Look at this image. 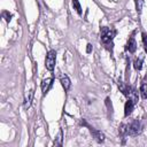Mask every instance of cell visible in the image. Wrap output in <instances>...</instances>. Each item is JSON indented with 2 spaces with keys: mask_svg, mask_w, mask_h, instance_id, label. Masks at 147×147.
<instances>
[{
  "mask_svg": "<svg viewBox=\"0 0 147 147\" xmlns=\"http://www.w3.org/2000/svg\"><path fill=\"white\" fill-rule=\"evenodd\" d=\"M141 131H142V124L138 119H134L126 125V133L130 136H138L139 133H141Z\"/></svg>",
  "mask_w": 147,
  "mask_h": 147,
  "instance_id": "obj_1",
  "label": "cell"
},
{
  "mask_svg": "<svg viewBox=\"0 0 147 147\" xmlns=\"http://www.w3.org/2000/svg\"><path fill=\"white\" fill-rule=\"evenodd\" d=\"M100 33H101V40L103 44H110L115 36V31L107 26H102L100 30Z\"/></svg>",
  "mask_w": 147,
  "mask_h": 147,
  "instance_id": "obj_2",
  "label": "cell"
},
{
  "mask_svg": "<svg viewBox=\"0 0 147 147\" xmlns=\"http://www.w3.org/2000/svg\"><path fill=\"white\" fill-rule=\"evenodd\" d=\"M55 61H56V52L55 51H49L46 55V60H45V67L47 70L52 71L55 67Z\"/></svg>",
  "mask_w": 147,
  "mask_h": 147,
  "instance_id": "obj_3",
  "label": "cell"
},
{
  "mask_svg": "<svg viewBox=\"0 0 147 147\" xmlns=\"http://www.w3.org/2000/svg\"><path fill=\"white\" fill-rule=\"evenodd\" d=\"M52 82H53L52 78H46V79L42 80V83H41V91H42V94L44 95L48 92L49 87L52 86Z\"/></svg>",
  "mask_w": 147,
  "mask_h": 147,
  "instance_id": "obj_4",
  "label": "cell"
},
{
  "mask_svg": "<svg viewBox=\"0 0 147 147\" xmlns=\"http://www.w3.org/2000/svg\"><path fill=\"white\" fill-rule=\"evenodd\" d=\"M133 107H134V102L129 99V100L125 102V106H124V115H125V116H129V115L132 113Z\"/></svg>",
  "mask_w": 147,
  "mask_h": 147,
  "instance_id": "obj_5",
  "label": "cell"
},
{
  "mask_svg": "<svg viewBox=\"0 0 147 147\" xmlns=\"http://www.w3.org/2000/svg\"><path fill=\"white\" fill-rule=\"evenodd\" d=\"M126 49L129 52H131V53H134L136 52V49H137V42H136V40H134L133 37H131L129 39V41L126 44Z\"/></svg>",
  "mask_w": 147,
  "mask_h": 147,
  "instance_id": "obj_6",
  "label": "cell"
},
{
  "mask_svg": "<svg viewBox=\"0 0 147 147\" xmlns=\"http://www.w3.org/2000/svg\"><path fill=\"white\" fill-rule=\"evenodd\" d=\"M90 131H91V133L93 134V137H94L99 142H102V141L105 140V136H103V133H101L100 131H98V130H95V129H93V127H90Z\"/></svg>",
  "mask_w": 147,
  "mask_h": 147,
  "instance_id": "obj_7",
  "label": "cell"
},
{
  "mask_svg": "<svg viewBox=\"0 0 147 147\" xmlns=\"http://www.w3.org/2000/svg\"><path fill=\"white\" fill-rule=\"evenodd\" d=\"M32 98H33V90H30L26 95H25V100H24V108L28 109L30 106H31V101H32Z\"/></svg>",
  "mask_w": 147,
  "mask_h": 147,
  "instance_id": "obj_8",
  "label": "cell"
},
{
  "mask_svg": "<svg viewBox=\"0 0 147 147\" xmlns=\"http://www.w3.org/2000/svg\"><path fill=\"white\" fill-rule=\"evenodd\" d=\"M61 84H62L63 88H64L65 91H68V90L70 88V85H71L69 77H68V76H63V77L61 78Z\"/></svg>",
  "mask_w": 147,
  "mask_h": 147,
  "instance_id": "obj_9",
  "label": "cell"
},
{
  "mask_svg": "<svg viewBox=\"0 0 147 147\" xmlns=\"http://www.w3.org/2000/svg\"><path fill=\"white\" fill-rule=\"evenodd\" d=\"M140 94H141L142 99H147V83L141 84V86H140Z\"/></svg>",
  "mask_w": 147,
  "mask_h": 147,
  "instance_id": "obj_10",
  "label": "cell"
},
{
  "mask_svg": "<svg viewBox=\"0 0 147 147\" xmlns=\"http://www.w3.org/2000/svg\"><path fill=\"white\" fill-rule=\"evenodd\" d=\"M54 145L55 146H61L62 145V130H60L59 134L56 136V139L54 140Z\"/></svg>",
  "mask_w": 147,
  "mask_h": 147,
  "instance_id": "obj_11",
  "label": "cell"
},
{
  "mask_svg": "<svg viewBox=\"0 0 147 147\" xmlns=\"http://www.w3.org/2000/svg\"><path fill=\"white\" fill-rule=\"evenodd\" d=\"M72 6H74V9H76V11L80 15L82 14V7H80V3L78 2V0H72Z\"/></svg>",
  "mask_w": 147,
  "mask_h": 147,
  "instance_id": "obj_12",
  "label": "cell"
},
{
  "mask_svg": "<svg viewBox=\"0 0 147 147\" xmlns=\"http://www.w3.org/2000/svg\"><path fill=\"white\" fill-rule=\"evenodd\" d=\"M142 67V59H137L134 61V69L136 70H140Z\"/></svg>",
  "mask_w": 147,
  "mask_h": 147,
  "instance_id": "obj_13",
  "label": "cell"
},
{
  "mask_svg": "<svg viewBox=\"0 0 147 147\" xmlns=\"http://www.w3.org/2000/svg\"><path fill=\"white\" fill-rule=\"evenodd\" d=\"M144 5V0H136V7H137V11L141 13V8Z\"/></svg>",
  "mask_w": 147,
  "mask_h": 147,
  "instance_id": "obj_14",
  "label": "cell"
},
{
  "mask_svg": "<svg viewBox=\"0 0 147 147\" xmlns=\"http://www.w3.org/2000/svg\"><path fill=\"white\" fill-rule=\"evenodd\" d=\"M2 17H3L7 22H9V21L11 20V14H9L8 11H6V10H5V11H2Z\"/></svg>",
  "mask_w": 147,
  "mask_h": 147,
  "instance_id": "obj_15",
  "label": "cell"
},
{
  "mask_svg": "<svg viewBox=\"0 0 147 147\" xmlns=\"http://www.w3.org/2000/svg\"><path fill=\"white\" fill-rule=\"evenodd\" d=\"M142 42L145 46V51L147 52V33H142Z\"/></svg>",
  "mask_w": 147,
  "mask_h": 147,
  "instance_id": "obj_16",
  "label": "cell"
},
{
  "mask_svg": "<svg viewBox=\"0 0 147 147\" xmlns=\"http://www.w3.org/2000/svg\"><path fill=\"white\" fill-rule=\"evenodd\" d=\"M86 52H87V53H91V52H92V45H91V44H87V48H86Z\"/></svg>",
  "mask_w": 147,
  "mask_h": 147,
  "instance_id": "obj_17",
  "label": "cell"
}]
</instances>
